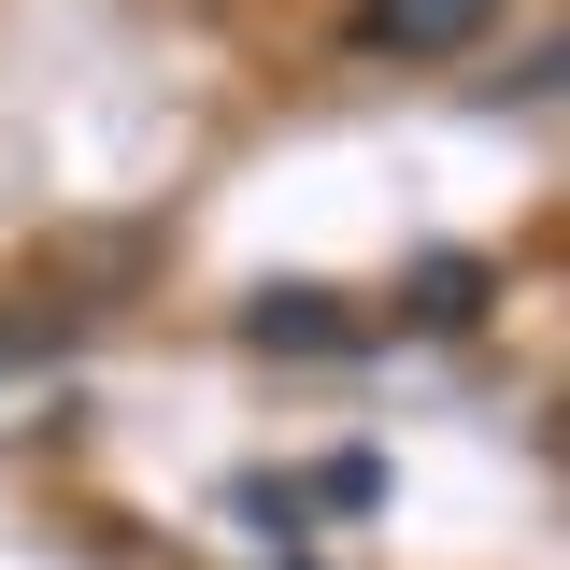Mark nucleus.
I'll use <instances>...</instances> for the list:
<instances>
[{
    "label": "nucleus",
    "mask_w": 570,
    "mask_h": 570,
    "mask_svg": "<svg viewBox=\"0 0 570 570\" xmlns=\"http://www.w3.org/2000/svg\"><path fill=\"white\" fill-rule=\"evenodd\" d=\"M228 513H243V528H272V542H299V528H314V499L272 485V471H243V485H228Z\"/></svg>",
    "instance_id": "20e7f679"
},
{
    "label": "nucleus",
    "mask_w": 570,
    "mask_h": 570,
    "mask_svg": "<svg viewBox=\"0 0 570 570\" xmlns=\"http://www.w3.org/2000/svg\"><path fill=\"white\" fill-rule=\"evenodd\" d=\"M285 570H299V557H285Z\"/></svg>",
    "instance_id": "0eeeda50"
},
{
    "label": "nucleus",
    "mask_w": 570,
    "mask_h": 570,
    "mask_svg": "<svg viewBox=\"0 0 570 570\" xmlns=\"http://www.w3.org/2000/svg\"><path fill=\"white\" fill-rule=\"evenodd\" d=\"M299 499H328V513H371V499H385V456L356 442V456H328V471H314V485H299Z\"/></svg>",
    "instance_id": "39448f33"
},
{
    "label": "nucleus",
    "mask_w": 570,
    "mask_h": 570,
    "mask_svg": "<svg viewBox=\"0 0 570 570\" xmlns=\"http://www.w3.org/2000/svg\"><path fill=\"white\" fill-rule=\"evenodd\" d=\"M243 343L257 356H356L371 328L343 314V285H257V299H243Z\"/></svg>",
    "instance_id": "f257e3e1"
},
{
    "label": "nucleus",
    "mask_w": 570,
    "mask_h": 570,
    "mask_svg": "<svg viewBox=\"0 0 570 570\" xmlns=\"http://www.w3.org/2000/svg\"><path fill=\"white\" fill-rule=\"evenodd\" d=\"M485 29H499V0H371V14H356L371 58H471Z\"/></svg>",
    "instance_id": "f03ea898"
},
{
    "label": "nucleus",
    "mask_w": 570,
    "mask_h": 570,
    "mask_svg": "<svg viewBox=\"0 0 570 570\" xmlns=\"http://www.w3.org/2000/svg\"><path fill=\"white\" fill-rule=\"evenodd\" d=\"M400 299H414V328H471V314L499 299V272H485V257H456V243H442V257H414V285H400Z\"/></svg>",
    "instance_id": "7ed1b4c3"
},
{
    "label": "nucleus",
    "mask_w": 570,
    "mask_h": 570,
    "mask_svg": "<svg viewBox=\"0 0 570 570\" xmlns=\"http://www.w3.org/2000/svg\"><path fill=\"white\" fill-rule=\"evenodd\" d=\"M14 356H29V328H0V371H14Z\"/></svg>",
    "instance_id": "423d86ee"
}]
</instances>
